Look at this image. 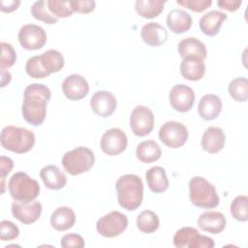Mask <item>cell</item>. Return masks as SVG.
<instances>
[{
	"label": "cell",
	"mask_w": 248,
	"mask_h": 248,
	"mask_svg": "<svg viewBox=\"0 0 248 248\" xmlns=\"http://www.w3.org/2000/svg\"><path fill=\"white\" fill-rule=\"evenodd\" d=\"M76 214L71 207L60 206L56 208L50 216L51 227L59 232L67 231L75 225Z\"/></svg>",
	"instance_id": "484cf974"
},
{
	"label": "cell",
	"mask_w": 248,
	"mask_h": 248,
	"mask_svg": "<svg viewBox=\"0 0 248 248\" xmlns=\"http://www.w3.org/2000/svg\"><path fill=\"white\" fill-rule=\"evenodd\" d=\"M65 64L63 55L55 49H48L40 55L29 58L25 65L27 75L33 78H45L59 72Z\"/></svg>",
	"instance_id": "3957f363"
},
{
	"label": "cell",
	"mask_w": 248,
	"mask_h": 248,
	"mask_svg": "<svg viewBox=\"0 0 248 248\" xmlns=\"http://www.w3.org/2000/svg\"><path fill=\"white\" fill-rule=\"evenodd\" d=\"M60 245L63 248H82L84 247V240L78 233H67L61 238Z\"/></svg>",
	"instance_id": "f35d334b"
},
{
	"label": "cell",
	"mask_w": 248,
	"mask_h": 248,
	"mask_svg": "<svg viewBox=\"0 0 248 248\" xmlns=\"http://www.w3.org/2000/svg\"><path fill=\"white\" fill-rule=\"evenodd\" d=\"M189 198L194 205L202 208H214L220 202L214 185L202 176L190 179Z\"/></svg>",
	"instance_id": "5b68a950"
},
{
	"label": "cell",
	"mask_w": 248,
	"mask_h": 248,
	"mask_svg": "<svg viewBox=\"0 0 248 248\" xmlns=\"http://www.w3.org/2000/svg\"><path fill=\"white\" fill-rule=\"evenodd\" d=\"M173 244L177 248H213L211 237L200 234L193 227H183L173 235Z\"/></svg>",
	"instance_id": "ba28073f"
},
{
	"label": "cell",
	"mask_w": 248,
	"mask_h": 248,
	"mask_svg": "<svg viewBox=\"0 0 248 248\" xmlns=\"http://www.w3.org/2000/svg\"><path fill=\"white\" fill-rule=\"evenodd\" d=\"M46 2L44 0L36 1L31 7V15L37 20L43 21L46 24H55L58 21V18L54 16L46 7Z\"/></svg>",
	"instance_id": "e575fe53"
},
{
	"label": "cell",
	"mask_w": 248,
	"mask_h": 248,
	"mask_svg": "<svg viewBox=\"0 0 248 248\" xmlns=\"http://www.w3.org/2000/svg\"><path fill=\"white\" fill-rule=\"evenodd\" d=\"M42 209V204L38 201H32L29 202L15 201L12 203L13 216L25 225L36 222L41 216Z\"/></svg>",
	"instance_id": "9a60e30c"
},
{
	"label": "cell",
	"mask_w": 248,
	"mask_h": 248,
	"mask_svg": "<svg viewBox=\"0 0 248 248\" xmlns=\"http://www.w3.org/2000/svg\"><path fill=\"white\" fill-rule=\"evenodd\" d=\"M16 61V53L13 46L9 43H1V59H0V69L5 70L14 66Z\"/></svg>",
	"instance_id": "d590c367"
},
{
	"label": "cell",
	"mask_w": 248,
	"mask_h": 248,
	"mask_svg": "<svg viewBox=\"0 0 248 248\" xmlns=\"http://www.w3.org/2000/svg\"><path fill=\"white\" fill-rule=\"evenodd\" d=\"M248 198L244 195L235 197L231 202L230 210L234 219L240 222H246L248 220Z\"/></svg>",
	"instance_id": "d6a6232c"
},
{
	"label": "cell",
	"mask_w": 248,
	"mask_h": 248,
	"mask_svg": "<svg viewBox=\"0 0 248 248\" xmlns=\"http://www.w3.org/2000/svg\"><path fill=\"white\" fill-rule=\"evenodd\" d=\"M169 100L174 110L178 112H187L194 106L195 93L188 85L176 84L170 89Z\"/></svg>",
	"instance_id": "5bb4252c"
},
{
	"label": "cell",
	"mask_w": 248,
	"mask_h": 248,
	"mask_svg": "<svg viewBox=\"0 0 248 248\" xmlns=\"http://www.w3.org/2000/svg\"><path fill=\"white\" fill-rule=\"evenodd\" d=\"M165 3L161 0H138L135 3V9L141 17L154 18L163 12Z\"/></svg>",
	"instance_id": "f546056e"
},
{
	"label": "cell",
	"mask_w": 248,
	"mask_h": 248,
	"mask_svg": "<svg viewBox=\"0 0 248 248\" xmlns=\"http://www.w3.org/2000/svg\"><path fill=\"white\" fill-rule=\"evenodd\" d=\"M62 90L69 100L78 101L88 94L89 84L82 76L73 74L64 79L62 83Z\"/></svg>",
	"instance_id": "e0dca14e"
},
{
	"label": "cell",
	"mask_w": 248,
	"mask_h": 248,
	"mask_svg": "<svg viewBox=\"0 0 248 248\" xmlns=\"http://www.w3.org/2000/svg\"><path fill=\"white\" fill-rule=\"evenodd\" d=\"M35 135L30 130L12 125L4 127L0 136L2 147L17 154L30 151L35 144Z\"/></svg>",
	"instance_id": "277c9868"
},
{
	"label": "cell",
	"mask_w": 248,
	"mask_h": 248,
	"mask_svg": "<svg viewBox=\"0 0 248 248\" xmlns=\"http://www.w3.org/2000/svg\"><path fill=\"white\" fill-rule=\"evenodd\" d=\"M19 234L18 227L11 221L3 220L0 223V239L10 241L16 239Z\"/></svg>",
	"instance_id": "8d00e7d4"
},
{
	"label": "cell",
	"mask_w": 248,
	"mask_h": 248,
	"mask_svg": "<svg viewBox=\"0 0 248 248\" xmlns=\"http://www.w3.org/2000/svg\"><path fill=\"white\" fill-rule=\"evenodd\" d=\"M46 5L49 12L57 18L69 17L75 13L72 1L48 0L46 1Z\"/></svg>",
	"instance_id": "836d02e7"
},
{
	"label": "cell",
	"mask_w": 248,
	"mask_h": 248,
	"mask_svg": "<svg viewBox=\"0 0 248 248\" xmlns=\"http://www.w3.org/2000/svg\"><path fill=\"white\" fill-rule=\"evenodd\" d=\"M12 79V76L8 71L1 70V87L6 86L8 83H10Z\"/></svg>",
	"instance_id": "ee69618b"
},
{
	"label": "cell",
	"mask_w": 248,
	"mask_h": 248,
	"mask_svg": "<svg viewBox=\"0 0 248 248\" xmlns=\"http://www.w3.org/2000/svg\"><path fill=\"white\" fill-rule=\"evenodd\" d=\"M128 227V218L120 211H111L101 217L96 223L97 232L104 237L120 235Z\"/></svg>",
	"instance_id": "9c48e42d"
},
{
	"label": "cell",
	"mask_w": 248,
	"mask_h": 248,
	"mask_svg": "<svg viewBox=\"0 0 248 248\" xmlns=\"http://www.w3.org/2000/svg\"><path fill=\"white\" fill-rule=\"evenodd\" d=\"M167 26L174 34H182L192 26L190 14L180 9L171 10L167 16Z\"/></svg>",
	"instance_id": "d4e9b609"
},
{
	"label": "cell",
	"mask_w": 248,
	"mask_h": 248,
	"mask_svg": "<svg viewBox=\"0 0 248 248\" xmlns=\"http://www.w3.org/2000/svg\"><path fill=\"white\" fill-rule=\"evenodd\" d=\"M197 224L202 231L218 234L226 228L227 221L224 214L219 211H205L199 216Z\"/></svg>",
	"instance_id": "d6986e66"
},
{
	"label": "cell",
	"mask_w": 248,
	"mask_h": 248,
	"mask_svg": "<svg viewBox=\"0 0 248 248\" xmlns=\"http://www.w3.org/2000/svg\"><path fill=\"white\" fill-rule=\"evenodd\" d=\"M140 37L150 46H159L165 44L169 38L168 31L157 22H148L141 27Z\"/></svg>",
	"instance_id": "ffe728a7"
},
{
	"label": "cell",
	"mask_w": 248,
	"mask_h": 248,
	"mask_svg": "<svg viewBox=\"0 0 248 248\" xmlns=\"http://www.w3.org/2000/svg\"><path fill=\"white\" fill-rule=\"evenodd\" d=\"M21 113L24 120L32 126H40L46 119V105L50 100L49 88L42 83H31L23 92Z\"/></svg>",
	"instance_id": "6da1fadb"
},
{
	"label": "cell",
	"mask_w": 248,
	"mask_h": 248,
	"mask_svg": "<svg viewBox=\"0 0 248 248\" xmlns=\"http://www.w3.org/2000/svg\"><path fill=\"white\" fill-rule=\"evenodd\" d=\"M130 127L138 137H144L153 130L154 114L145 106H137L130 116Z\"/></svg>",
	"instance_id": "7c38bea8"
},
{
	"label": "cell",
	"mask_w": 248,
	"mask_h": 248,
	"mask_svg": "<svg viewBox=\"0 0 248 248\" xmlns=\"http://www.w3.org/2000/svg\"><path fill=\"white\" fill-rule=\"evenodd\" d=\"M160 140L168 147L178 148L185 144L188 140V130L178 121H167L159 130Z\"/></svg>",
	"instance_id": "30bf717a"
},
{
	"label": "cell",
	"mask_w": 248,
	"mask_h": 248,
	"mask_svg": "<svg viewBox=\"0 0 248 248\" xmlns=\"http://www.w3.org/2000/svg\"><path fill=\"white\" fill-rule=\"evenodd\" d=\"M40 176L45 186L50 190H60L67 183L66 174L56 166L48 165L40 171Z\"/></svg>",
	"instance_id": "cb8c5ba5"
},
{
	"label": "cell",
	"mask_w": 248,
	"mask_h": 248,
	"mask_svg": "<svg viewBox=\"0 0 248 248\" xmlns=\"http://www.w3.org/2000/svg\"><path fill=\"white\" fill-rule=\"evenodd\" d=\"M18 42L27 50L42 48L46 43V33L44 28L36 24H25L18 31Z\"/></svg>",
	"instance_id": "8fae6325"
},
{
	"label": "cell",
	"mask_w": 248,
	"mask_h": 248,
	"mask_svg": "<svg viewBox=\"0 0 248 248\" xmlns=\"http://www.w3.org/2000/svg\"><path fill=\"white\" fill-rule=\"evenodd\" d=\"M128 144L126 134L119 128H111L107 130L100 141L101 149L109 156H115L122 153Z\"/></svg>",
	"instance_id": "4fadbf2b"
},
{
	"label": "cell",
	"mask_w": 248,
	"mask_h": 248,
	"mask_svg": "<svg viewBox=\"0 0 248 248\" xmlns=\"http://www.w3.org/2000/svg\"><path fill=\"white\" fill-rule=\"evenodd\" d=\"M14 162L10 157L1 156L0 157V178L5 179L6 175L13 170Z\"/></svg>",
	"instance_id": "60d3db41"
},
{
	"label": "cell",
	"mask_w": 248,
	"mask_h": 248,
	"mask_svg": "<svg viewBox=\"0 0 248 248\" xmlns=\"http://www.w3.org/2000/svg\"><path fill=\"white\" fill-rule=\"evenodd\" d=\"M8 188L11 197L17 202H32L40 194L38 181L23 171H18L12 175L8 183Z\"/></svg>",
	"instance_id": "8992f818"
},
{
	"label": "cell",
	"mask_w": 248,
	"mask_h": 248,
	"mask_svg": "<svg viewBox=\"0 0 248 248\" xmlns=\"http://www.w3.org/2000/svg\"><path fill=\"white\" fill-rule=\"evenodd\" d=\"M241 0H219L217 1V5L219 8L223 10H227L229 12H235L241 6Z\"/></svg>",
	"instance_id": "b9f144b4"
},
{
	"label": "cell",
	"mask_w": 248,
	"mask_h": 248,
	"mask_svg": "<svg viewBox=\"0 0 248 248\" xmlns=\"http://www.w3.org/2000/svg\"><path fill=\"white\" fill-rule=\"evenodd\" d=\"M177 51L182 58L186 56H196L203 60L206 58L207 54L205 45L194 37H188L180 41L177 46Z\"/></svg>",
	"instance_id": "4316f807"
},
{
	"label": "cell",
	"mask_w": 248,
	"mask_h": 248,
	"mask_svg": "<svg viewBox=\"0 0 248 248\" xmlns=\"http://www.w3.org/2000/svg\"><path fill=\"white\" fill-rule=\"evenodd\" d=\"M117 201L121 207L128 211L136 210L140 206L143 199V183L136 174H124L116 183Z\"/></svg>",
	"instance_id": "7a4b0ae2"
},
{
	"label": "cell",
	"mask_w": 248,
	"mask_h": 248,
	"mask_svg": "<svg viewBox=\"0 0 248 248\" xmlns=\"http://www.w3.org/2000/svg\"><path fill=\"white\" fill-rule=\"evenodd\" d=\"M227 18L228 16L226 14L217 10H211L200 18L199 26L204 35L213 37L219 33L222 23Z\"/></svg>",
	"instance_id": "7402d4cb"
},
{
	"label": "cell",
	"mask_w": 248,
	"mask_h": 248,
	"mask_svg": "<svg viewBox=\"0 0 248 248\" xmlns=\"http://www.w3.org/2000/svg\"><path fill=\"white\" fill-rule=\"evenodd\" d=\"M136 155L140 162L149 164L161 158L162 150L155 140H149L138 144Z\"/></svg>",
	"instance_id": "f1b7e54d"
},
{
	"label": "cell",
	"mask_w": 248,
	"mask_h": 248,
	"mask_svg": "<svg viewBox=\"0 0 248 248\" xmlns=\"http://www.w3.org/2000/svg\"><path fill=\"white\" fill-rule=\"evenodd\" d=\"M73 8L75 13L79 14H89L94 11L96 7V2L92 0H84V1H72Z\"/></svg>",
	"instance_id": "ab89813d"
},
{
	"label": "cell",
	"mask_w": 248,
	"mask_h": 248,
	"mask_svg": "<svg viewBox=\"0 0 248 248\" xmlns=\"http://www.w3.org/2000/svg\"><path fill=\"white\" fill-rule=\"evenodd\" d=\"M230 96L236 102H246L248 98V80L246 78H236L229 83Z\"/></svg>",
	"instance_id": "1f68e13d"
},
{
	"label": "cell",
	"mask_w": 248,
	"mask_h": 248,
	"mask_svg": "<svg viewBox=\"0 0 248 248\" xmlns=\"http://www.w3.org/2000/svg\"><path fill=\"white\" fill-rule=\"evenodd\" d=\"M145 179L147 185L153 193H163L169 188V179L164 168L155 166L150 168L145 172Z\"/></svg>",
	"instance_id": "83f0119b"
},
{
	"label": "cell",
	"mask_w": 248,
	"mask_h": 248,
	"mask_svg": "<svg viewBox=\"0 0 248 248\" xmlns=\"http://www.w3.org/2000/svg\"><path fill=\"white\" fill-rule=\"evenodd\" d=\"M222 110V101L215 94H206L200 100L198 106L199 115L206 121L213 120L219 116Z\"/></svg>",
	"instance_id": "603a6c76"
},
{
	"label": "cell",
	"mask_w": 248,
	"mask_h": 248,
	"mask_svg": "<svg viewBox=\"0 0 248 248\" xmlns=\"http://www.w3.org/2000/svg\"><path fill=\"white\" fill-rule=\"evenodd\" d=\"M158 215L151 210L141 211L137 218V227L143 233H152L159 228Z\"/></svg>",
	"instance_id": "4dcf8cb0"
},
{
	"label": "cell",
	"mask_w": 248,
	"mask_h": 248,
	"mask_svg": "<svg viewBox=\"0 0 248 248\" xmlns=\"http://www.w3.org/2000/svg\"><path fill=\"white\" fill-rule=\"evenodd\" d=\"M176 3L180 6L186 7L187 9L193 12L201 13L206 10L208 7H210L212 4V1L211 0H177Z\"/></svg>",
	"instance_id": "74e56055"
},
{
	"label": "cell",
	"mask_w": 248,
	"mask_h": 248,
	"mask_svg": "<svg viewBox=\"0 0 248 248\" xmlns=\"http://www.w3.org/2000/svg\"><path fill=\"white\" fill-rule=\"evenodd\" d=\"M20 5L19 0H2L1 1V11L4 13H12L16 11Z\"/></svg>",
	"instance_id": "7bdbcfd3"
},
{
	"label": "cell",
	"mask_w": 248,
	"mask_h": 248,
	"mask_svg": "<svg viewBox=\"0 0 248 248\" xmlns=\"http://www.w3.org/2000/svg\"><path fill=\"white\" fill-rule=\"evenodd\" d=\"M225 141L226 136L224 131L219 127L210 126L203 132L201 145L204 151L210 154H215L224 148Z\"/></svg>",
	"instance_id": "ac0fdd59"
},
{
	"label": "cell",
	"mask_w": 248,
	"mask_h": 248,
	"mask_svg": "<svg viewBox=\"0 0 248 248\" xmlns=\"http://www.w3.org/2000/svg\"><path fill=\"white\" fill-rule=\"evenodd\" d=\"M90 106L94 113H96L98 116L106 118L114 112L117 107V101L111 92L99 90L96 91L91 97Z\"/></svg>",
	"instance_id": "2e32d148"
},
{
	"label": "cell",
	"mask_w": 248,
	"mask_h": 248,
	"mask_svg": "<svg viewBox=\"0 0 248 248\" xmlns=\"http://www.w3.org/2000/svg\"><path fill=\"white\" fill-rule=\"evenodd\" d=\"M205 73L203 60L196 56H186L180 63V74L188 80L198 81L202 79Z\"/></svg>",
	"instance_id": "44dd1931"
},
{
	"label": "cell",
	"mask_w": 248,
	"mask_h": 248,
	"mask_svg": "<svg viewBox=\"0 0 248 248\" xmlns=\"http://www.w3.org/2000/svg\"><path fill=\"white\" fill-rule=\"evenodd\" d=\"M61 163L69 174L78 175L88 171L94 166L95 155L90 148L78 146L66 152Z\"/></svg>",
	"instance_id": "52a82bcc"
}]
</instances>
